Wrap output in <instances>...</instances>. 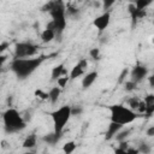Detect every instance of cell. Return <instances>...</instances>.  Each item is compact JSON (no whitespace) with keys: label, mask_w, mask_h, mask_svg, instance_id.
Here are the masks:
<instances>
[{"label":"cell","mask_w":154,"mask_h":154,"mask_svg":"<svg viewBox=\"0 0 154 154\" xmlns=\"http://www.w3.org/2000/svg\"><path fill=\"white\" fill-rule=\"evenodd\" d=\"M42 12H48L52 17L57 37L60 38L66 28V5L63 0H49L41 7Z\"/></svg>","instance_id":"obj_1"},{"label":"cell","mask_w":154,"mask_h":154,"mask_svg":"<svg viewBox=\"0 0 154 154\" xmlns=\"http://www.w3.org/2000/svg\"><path fill=\"white\" fill-rule=\"evenodd\" d=\"M47 58V55H40L37 58H13L10 64V70L19 79H24L34 73Z\"/></svg>","instance_id":"obj_2"},{"label":"cell","mask_w":154,"mask_h":154,"mask_svg":"<svg viewBox=\"0 0 154 154\" xmlns=\"http://www.w3.org/2000/svg\"><path fill=\"white\" fill-rule=\"evenodd\" d=\"M2 122H4V128L6 132H10V134L22 131L26 126V122L23 118V116H20V113L17 109L11 107L2 113Z\"/></svg>","instance_id":"obj_3"},{"label":"cell","mask_w":154,"mask_h":154,"mask_svg":"<svg viewBox=\"0 0 154 154\" xmlns=\"http://www.w3.org/2000/svg\"><path fill=\"white\" fill-rule=\"evenodd\" d=\"M109 113H111V122H116L119 123L122 125H128L130 123H132L138 114H136V112L134 109H131L130 107H126L124 105H112L108 107Z\"/></svg>","instance_id":"obj_4"},{"label":"cell","mask_w":154,"mask_h":154,"mask_svg":"<svg viewBox=\"0 0 154 154\" xmlns=\"http://www.w3.org/2000/svg\"><path fill=\"white\" fill-rule=\"evenodd\" d=\"M51 117H52V120H53L54 131L57 134L63 135V131H64V128H65L66 123L72 117V114H71V106H63V107L53 111L51 113Z\"/></svg>","instance_id":"obj_5"},{"label":"cell","mask_w":154,"mask_h":154,"mask_svg":"<svg viewBox=\"0 0 154 154\" xmlns=\"http://www.w3.org/2000/svg\"><path fill=\"white\" fill-rule=\"evenodd\" d=\"M38 47L31 42H18L14 46V58H30L37 53Z\"/></svg>","instance_id":"obj_6"},{"label":"cell","mask_w":154,"mask_h":154,"mask_svg":"<svg viewBox=\"0 0 154 154\" xmlns=\"http://www.w3.org/2000/svg\"><path fill=\"white\" fill-rule=\"evenodd\" d=\"M147 73H148V69H147L144 65H140V64L135 65V66L130 70V72H129L130 79L134 81V82H136V83L142 82V81L147 77Z\"/></svg>","instance_id":"obj_7"},{"label":"cell","mask_w":154,"mask_h":154,"mask_svg":"<svg viewBox=\"0 0 154 154\" xmlns=\"http://www.w3.org/2000/svg\"><path fill=\"white\" fill-rule=\"evenodd\" d=\"M109 22H111V12H109V11H105L102 14H100L99 17H96V18L93 20V25H94L100 32H102V31L106 30V28L108 26Z\"/></svg>","instance_id":"obj_8"},{"label":"cell","mask_w":154,"mask_h":154,"mask_svg":"<svg viewBox=\"0 0 154 154\" xmlns=\"http://www.w3.org/2000/svg\"><path fill=\"white\" fill-rule=\"evenodd\" d=\"M128 11L131 16V19H132V28L136 25V22L141 18H143L146 16V10H140L137 8V6L135 4H129L128 6Z\"/></svg>","instance_id":"obj_9"},{"label":"cell","mask_w":154,"mask_h":154,"mask_svg":"<svg viewBox=\"0 0 154 154\" xmlns=\"http://www.w3.org/2000/svg\"><path fill=\"white\" fill-rule=\"evenodd\" d=\"M87 66H88L87 59L79 60V61L72 67V70H71V72H70V79H76L77 77L82 76V75L84 73V70H85Z\"/></svg>","instance_id":"obj_10"},{"label":"cell","mask_w":154,"mask_h":154,"mask_svg":"<svg viewBox=\"0 0 154 154\" xmlns=\"http://www.w3.org/2000/svg\"><path fill=\"white\" fill-rule=\"evenodd\" d=\"M123 126H124V125H122V124H119V123L111 122V123H109V125H108V128H107V130H106L105 138H106L107 141L112 140V138L117 135V132H118L120 129H123Z\"/></svg>","instance_id":"obj_11"},{"label":"cell","mask_w":154,"mask_h":154,"mask_svg":"<svg viewBox=\"0 0 154 154\" xmlns=\"http://www.w3.org/2000/svg\"><path fill=\"white\" fill-rule=\"evenodd\" d=\"M144 103H146V112L144 114L147 117H150L154 113V94H148L144 96Z\"/></svg>","instance_id":"obj_12"},{"label":"cell","mask_w":154,"mask_h":154,"mask_svg":"<svg viewBox=\"0 0 154 154\" xmlns=\"http://www.w3.org/2000/svg\"><path fill=\"white\" fill-rule=\"evenodd\" d=\"M96 78H97V72L96 71H91V72L87 73L82 79V88L83 89H88L96 81Z\"/></svg>","instance_id":"obj_13"},{"label":"cell","mask_w":154,"mask_h":154,"mask_svg":"<svg viewBox=\"0 0 154 154\" xmlns=\"http://www.w3.org/2000/svg\"><path fill=\"white\" fill-rule=\"evenodd\" d=\"M66 75H67V71L65 70L64 64H59V65H57V66H54V67L52 69L51 77H52L53 81H57L59 77H61V76H66Z\"/></svg>","instance_id":"obj_14"},{"label":"cell","mask_w":154,"mask_h":154,"mask_svg":"<svg viewBox=\"0 0 154 154\" xmlns=\"http://www.w3.org/2000/svg\"><path fill=\"white\" fill-rule=\"evenodd\" d=\"M54 37H57V34H55V30L54 29L46 28L41 32V40H42V42H51Z\"/></svg>","instance_id":"obj_15"},{"label":"cell","mask_w":154,"mask_h":154,"mask_svg":"<svg viewBox=\"0 0 154 154\" xmlns=\"http://www.w3.org/2000/svg\"><path fill=\"white\" fill-rule=\"evenodd\" d=\"M61 136H63V135L57 134L55 131H53V132H51V134L45 135V136L42 137V141L46 142V143H48V144H55V143L61 138Z\"/></svg>","instance_id":"obj_16"},{"label":"cell","mask_w":154,"mask_h":154,"mask_svg":"<svg viewBox=\"0 0 154 154\" xmlns=\"http://www.w3.org/2000/svg\"><path fill=\"white\" fill-rule=\"evenodd\" d=\"M36 142H37V138H36V135L35 134H30L29 136L25 137V140L23 141V148H28V149H31L36 146Z\"/></svg>","instance_id":"obj_17"},{"label":"cell","mask_w":154,"mask_h":154,"mask_svg":"<svg viewBox=\"0 0 154 154\" xmlns=\"http://www.w3.org/2000/svg\"><path fill=\"white\" fill-rule=\"evenodd\" d=\"M60 93H61V88H60V87H53V88L48 91L49 100H51V102H52L53 105L58 101V99H59V96H60Z\"/></svg>","instance_id":"obj_18"},{"label":"cell","mask_w":154,"mask_h":154,"mask_svg":"<svg viewBox=\"0 0 154 154\" xmlns=\"http://www.w3.org/2000/svg\"><path fill=\"white\" fill-rule=\"evenodd\" d=\"M130 134H131V129H124V130L120 129V130L117 132V135L114 136V138H116V141L120 142V141L126 140V138L130 136Z\"/></svg>","instance_id":"obj_19"},{"label":"cell","mask_w":154,"mask_h":154,"mask_svg":"<svg viewBox=\"0 0 154 154\" xmlns=\"http://www.w3.org/2000/svg\"><path fill=\"white\" fill-rule=\"evenodd\" d=\"M141 102H142V100H140V99H137V97H135V96L128 100V105H129V107H130L131 109H134V111H137V109H138Z\"/></svg>","instance_id":"obj_20"},{"label":"cell","mask_w":154,"mask_h":154,"mask_svg":"<svg viewBox=\"0 0 154 154\" xmlns=\"http://www.w3.org/2000/svg\"><path fill=\"white\" fill-rule=\"evenodd\" d=\"M76 147H77V144H76L75 141H69V142H66V143L64 144L63 152L66 153V154H70V153H72V152L76 149Z\"/></svg>","instance_id":"obj_21"},{"label":"cell","mask_w":154,"mask_h":154,"mask_svg":"<svg viewBox=\"0 0 154 154\" xmlns=\"http://www.w3.org/2000/svg\"><path fill=\"white\" fill-rule=\"evenodd\" d=\"M153 1H154V0H137V2H136L135 5H136L137 8H140V10H146Z\"/></svg>","instance_id":"obj_22"},{"label":"cell","mask_w":154,"mask_h":154,"mask_svg":"<svg viewBox=\"0 0 154 154\" xmlns=\"http://www.w3.org/2000/svg\"><path fill=\"white\" fill-rule=\"evenodd\" d=\"M137 84H138V83H136V82H134V81L129 79V81L124 82V89H125L126 91H132V90H135V89H136Z\"/></svg>","instance_id":"obj_23"},{"label":"cell","mask_w":154,"mask_h":154,"mask_svg":"<svg viewBox=\"0 0 154 154\" xmlns=\"http://www.w3.org/2000/svg\"><path fill=\"white\" fill-rule=\"evenodd\" d=\"M138 150H140V153H144V154H147V153H150L152 148H150V146H149L148 143H146V142H141V144H138Z\"/></svg>","instance_id":"obj_24"},{"label":"cell","mask_w":154,"mask_h":154,"mask_svg":"<svg viewBox=\"0 0 154 154\" xmlns=\"http://www.w3.org/2000/svg\"><path fill=\"white\" fill-rule=\"evenodd\" d=\"M69 79H70V76H61V77H59L58 79H57V82H58V85L60 87V88H65V85L67 84V82H69Z\"/></svg>","instance_id":"obj_25"},{"label":"cell","mask_w":154,"mask_h":154,"mask_svg":"<svg viewBox=\"0 0 154 154\" xmlns=\"http://www.w3.org/2000/svg\"><path fill=\"white\" fill-rule=\"evenodd\" d=\"M116 1H117V0H102V10L108 11V10L113 6V4H114Z\"/></svg>","instance_id":"obj_26"},{"label":"cell","mask_w":154,"mask_h":154,"mask_svg":"<svg viewBox=\"0 0 154 154\" xmlns=\"http://www.w3.org/2000/svg\"><path fill=\"white\" fill-rule=\"evenodd\" d=\"M66 14H67V17H73V16H77V14H78V10H77L76 7L67 6V7H66Z\"/></svg>","instance_id":"obj_27"},{"label":"cell","mask_w":154,"mask_h":154,"mask_svg":"<svg viewBox=\"0 0 154 154\" xmlns=\"http://www.w3.org/2000/svg\"><path fill=\"white\" fill-rule=\"evenodd\" d=\"M35 95H36L37 97L42 99V100H47V99H49V95H48V93H45V91H43V90H41V89H37V90H35Z\"/></svg>","instance_id":"obj_28"},{"label":"cell","mask_w":154,"mask_h":154,"mask_svg":"<svg viewBox=\"0 0 154 154\" xmlns=\"http://www.w3.org/2000/svg\"><path fill=\"white\" fill-rule=\"evenodd\" d=\"M89 55L93 58V59H100V49L99 48H91L89 51Z\"/></svg>","instance_id":"obj_29"},{"label":"cell","mask_w":154,"mask_h":154,"mask_svg":"<svg viewBox=\"0 0 154 154\" xmlns=\"http://www.w3.org/2000/svg\"><path fill=\"white\" fill-rule=\"evenodd\" d=\"M130 71H129V69H123L122 70V72H120V75H119V78H118V83H123L124 82V79H125V77L128 76V73H129Z\"/></svg>","instance_id":"obj_30"},{"label":"cell","mask_w":154,"mask_h":154,"mask_svg":"<svg viewBox=\"0 0 154 154\" xmlns=\"http://www.w3.org/2000/svg\"><path fill=\"white\" fill-rule=\"evenodd\" d=\"M82 112H83L82 106H73V107H71V114L72 116H79V114H82Z\"/></svg>","instance_id":"obj_31"},{"label":"cell","mask_w":154,"mask_h":154,"mask_svg":"<svg viewBox=\"0 0 154 154\" xmlns=\"http://www.w3.org/2000/svg\"><path fill=\"white\" fill-rule=\"evenodd\" d=\"M7 47H10V43H8L7 41H2L1 45H0V53H4Z\"/></svg>","instance_id":"obj_32"},{"label":"cell","mask_w":154,"mask_h":154,"mask_svg":"<svg viewBox=\"0 0 154 154\" xmlns=\"http://www.w3.org/2000/svg\"><path fill=\"white\" fill-rule=\"evenodd\" d=\"M126 153H129V154H137V153H140V150H138V148H130V147H128Z\"/></svg>","instance_id":"obj_33"},{"label":"cell","mask_w":154,"mask_h":154,"mask_svg":"<svg viewBox=\"0 0 154 154\" xmlns=\"http://www.w3.org/2000/svg\"><path fill=\"white\" fill-rule=\"evenodd\" d=\"M146 134H147V136L153 137V136H154V125H153V126H150V128H148V129H147V131H146Z\"/></svg>","instance_id":"obj_34"},{"label":"cell","mask_w":154,"mask_h":154,"mask_svg":"<svg viewBox=\"0 0 154 154\" xmlns=\"http://www.w3.org/2000/svg\"><path fill=\"white\" fill-rule=\"evenodd\" d=\"M148 83L152 88H154V73H152L149 77H148Z\"/></svg>","instance_id":"obj_35"},{"label":"cell","mask_w":154,"mask_h":154,"mask_svg":"<svg viewBox=\"0 0 154 154\" xmlns=\"http://www.w3.org/2000/svg\"><path fill=\"white\" fill-rule=\"evenodd\" d=\"M114 152H116V153H120V154H125V153H126L124 149H122V148H119V147H118V148H116V149H114Z\"/></svg>","instance_id":"obj_36"},{"label":"cell","mask_w":154,"mask_h":154,"mask_svg":"<svg viewBox=\"0 0 154 154\" xmlns=\"http://www.w3.org/2000/svg\"><path fill=\"white\" fill-rule=\"evenodd\" d=\"M128 1H129L130 4H136V2H137V0H128Z\"/></svg>","instance_id":"obj_37"},{"label":"cell","mask_w":154,"mask_h":154,"mask_svg":"<svg viewBox=\"0 0 154 154\" xmlns=\"http://www.w3.org/2000/svg\"><path fill=\"white\" fill-rule=\"evenodd\" d=\"M152 43H153V45H154V36H153V37H152Z\"/></svg>","instance_id":"obj_38"},{"label":"cell","mask_w":154,"mask_h":154,"mask_svg":"<svg viewBox=\"0 0 154 154\" xmlns=\"http://www.w3.org/2000/svg\"><path fill=\"white\" fill-rule=\"evenodd\" d=\"M153 24H154V20H153Z\"/></svg>","instance_id":"obj_39"}]
</instances>
